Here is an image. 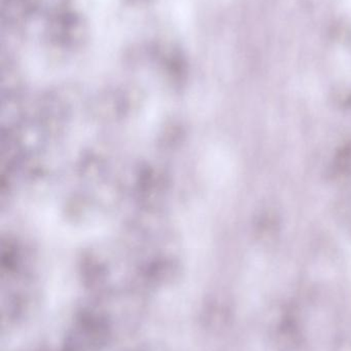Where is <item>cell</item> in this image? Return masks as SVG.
Instances as JSON below:
<instances>
[{"label": "cell", "instance_id": "2", "mask_svg": "<svg viewBox=\"0 0 351 351\" xmlns=\"http://www.w3.org/2000/svg\"><path fill=\"white\" fill-rule=\"evenodd\" d=\"M258 227H259V234L263 237H270L273 235L276 230V219L275 217L271 216L270 214H265L261 217L259 222H258Z\"/></svg>", "mask_w": 351, "mask_h": 351}, {"label": "cell", "instance_id": "1", "mask_svg": "<svg viewBox=\"0 0 351 351\" xmlns=\"http://www.w3.org/2000/svg\"><path fill=\"white\" fill-rule=\"evenodd\" d=\"M330 175L334 179H341L351 175V143L346 144L338 150L330 167Z\"/></svg>", "mask_w": 351, "mask_h": 351}]
</instances>
